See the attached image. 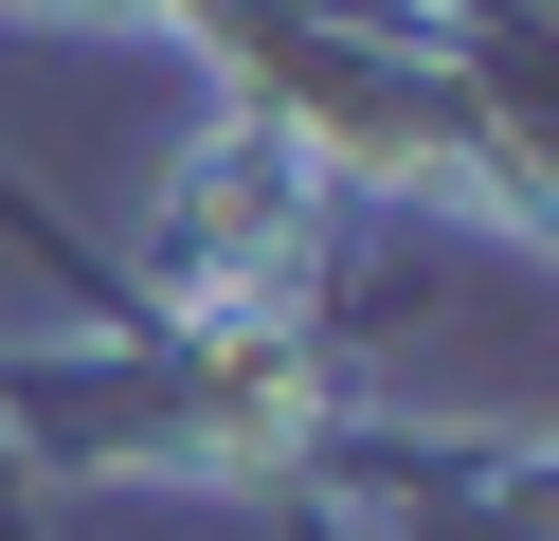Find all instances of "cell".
Instances as JSON below:
<instances>
[{
  "instance_id": "6da1fadb",
  "label": "cell",
  "mask_w": 559,
  "mask_h": 541,
  "mask_svg": "<svg viewBox=\"0 0 559 541\" xmlns=\"http://www.w3.org/2000/svg\"><path fill=\"white\" fill-rule=\"evenodd\" d=\"M0 433L73 487H271L325 505L343 469V361L325 325H109V343H19Z\"/></svg>"
}]
</instances>
